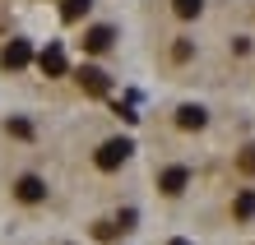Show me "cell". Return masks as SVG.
Returning <instances> with one entry per match:
<instances>
[{
	"mask_svg": "<svg viewBox=\"0 0 255 245\" xmlns=\"http://www.w3.org/2000/svg\"><path fill=\"white\" fill-rule=\"evenodd\" d=\"M28 56H33V51H28V42H23V37H14L9 47H5V56H0V65H5V70H23V65H28Z\"/></svg>",
	"mask_w": 255,
	"mask_h": 245,
	"instance_id": "277c9868",
	"label": "cell"
},
{
	"mask_svg": "<svg viewBox=\"0 0 255 245\" xmlns=\"http://www.w3.org/2000/svg\"><path fill=\"white\" fill-rule=\"evenodd\" d=\"M237 166H242V171H251V176H255V144H251V148L242 153V158H237Z\"/></svg>",
	"mask_w": 255,
	"mask_h": 245,
	"instance_id": "7c38bea8",
	"label": "cell"
},
{
	"mask_svg": "<svg viewBox=\"0 0 255 245\" xmlns=\"http://www.w3.org/2000/svg\"><path fill=\"white\" fill-rule=\"evenodd\" d=\"M61 14H65L70 23H74V19H84V14H88V0H65V9H61Z\"/></svg>",
	"mask_w": 255,
	"mask_h": 245,
	"instance_id": "30bf717a",
	"label": "cell"
},
{
	"mask_svg": "<svg viewBox=\"0 0 255 245\" xmlns=\"http://www.w3.org/2000/svg\"><path fill=\"white\" fill-rule=\"evenodd\" d=\"M186 180H190L186 166H167V171L158 176V185H162V194H181V190H186Z\"/></svg>",
	"mask_w": 255,
	"mask_h": 245,
	"instance_id": "5b68a950",
	"label": "cell"
},
{
	"mask_svg": "<svg viewBox=\"0 0 255 245\" xmlns=\"http://www.w3.org/2000/svg\"><path fill=\"white\" fill-rule=\"evenodd\" d=\"M112 37H116L112 28H88V33H84V47H88V51H107Z\"/></svg>",
	"mask_w": 255,
	"mask_h": 245,
	"instance_id": "8992f818",
	"label": "cell"
},
{
	"mask_svg": "<svg viewBox=\"0 0 255 245\" xmlns=\"http://www.w3.org/2000/svg\"><path fill=\"white\" fill-rule=\"evenodd\" d=\"M176 120H181V130H200L204 125V111H200V106H181V116H176Z\"/></svg>",
	"mask_w": 255,
	"mask_h": 245,
	"instance_id": "ba28073f",
	"label": "cell"
},
{
	"mask_svg": "<svg viewBox=\"0 0 255 245\" xmlns=\"http://www.w3.org/2000/svg\"><path fill=\"white\" fill-rule=\"evenodd\" d=\"M37 65L47 70V74H65V56H61V47H47L37 56Z\"/></svg>",
	"mask_w": 255,
	"mask_h": 245,
	"instance_id": "52a82bcc",
	"label": "cell"
},
{
	"mask_svg": "<svg viewBox=\"0 0 255 245\" xmlns=\"http://www.w3.org/2000/svg\"><path fill=\"white\" fill-rule=\"evenodd\" d=\"M255 213V194L246 190V194H237V218H251Z\"/></svg>",
	"mask_w": 255,
	"mask_h": 245,
	"instance_id": "8fae6325",
	"label": "cell"
},
{
	"mask_svg": "<svg viewBox=\"0 0 255 245\" xmlns=\"http://www.w3.org/2000/svg\"><path fill=\"white\" fill-rule=\"evenodd\" d=\"M79 88H84V93H93V97H102V93L112 88V79H107V70L84 65V70H79Z\"/></svg>",
	"mask_w": 255,
	"mask_h": 245,
	"instance_id": "7a4b0ae2",
	"label": "cell"
},
{
	"mask_svg": "<svg viewBox=\"0 0 255 245\" xmlns=\"http://www.w3.org/2000/svg\"><path fill=\"white\" fill-rule=\"evenodd\" d=\"M126 158H130V139H107V144L98 148V158H93V162L102 166V171H116Z\"/></svg>",
	"mask_w": 255,
	"mask_h": 245,
	"instance_id": "6da1fadb",
	"label": "cell"
},
{
	"mask_svg": "<svg viewBox=\"0 0 255 245\" xmlns=\"http://www.w3.org/2000/svg\"><path fill=\"white\" fill-rule=\"evenodd\" d=\"M14 194H19L23 204H42V199H47V185H42V176H19Z\"/></svg>",
	"mask_w": 255,
	"mask_h": 245,
	"instance_id": "3957f363",
	"label": "cell"
},
{
	"mask_svg": "<svg viewBox=\"0 0 255 245\" xmlns=\"http://www.w3.org/2000/svg\"><path fill=\"white\" fill-rule=\"evenodd\" d=\"M9 134H19V139H28V134H33V125H28V120H9Z\"/></svg>",
	"mask_w": 255,
	"mask_h": 245,
	"instance_id": "4fadbf2b",
	"label": "cell"
},
{
	"mask_svg": "<svg viewBox=\"0 0 255 245\" xmlns=\"http://www.w3.org/2000/svg\"><path fill=\"white\" fill-rule=\"evenodd\" d=\"M176 14H181V19H195V14H200L204 9V0H176V5H172Z\"/></svg>",
	"mask_w": 255,
	"mask_h": 245,
	"instance_id": "9c48e42d",
	"label": "cell"
},
{
	"mask_svg": "<svg viewBox=\"0 0 255 245\" xmlns=\"http://www.w3.org/2000/svg\"><path fill=\"white\" fill-rule=\"evenodd\" d=\"M167 245H190V241H167Z\"/></svg>",
	"mask_w": 255,
	"mask_h": 245,
	"instance_id": "5bb4252c",
	"label": "cell"
}]
</instances>
